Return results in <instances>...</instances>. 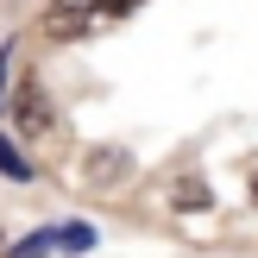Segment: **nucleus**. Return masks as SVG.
<instances>
[{
  "instance_id": "1",
  "label": "nucleus",
  "mask_w": 258,
  "mask_h": 258,
  "mask_svg": "<svg viewBox=\"0 0 258 258\" xmlns=\"http://www.w3.org/2000/svg\"><path fill=\"white\" fill-rule=\"evenodd\" d=\"M0 176H13V183H25V176H32V164H25L19 151L7 145V139H0Z\"/></svg>"
},
{
  "instance_id": "2",
  "label": "nucleus",
  "mask_w": 258,
  "mask_h": 258,
  "mask_svg": "<svg viewBox=\"0 0 258 258\" xmlns=\"http://www.w3.org/2000/svg\"><path fill=\"white\" fill-rule=\"evenodd\" d=\"M176 208H208V189L202 183H176Z\"/></svg>"
},
{
  "instance_id": "3",
  "label": "nucleus",
  "mask_w": 258,
  "mask_h": 258,
  "mask_svg": "<svg viewBox=\"0 0 258 258\" xmlns=\"http://www.w3.org/2000/svg\"><path fill=\"white\" fill-rule=\"evenodd\" d=\"M44 246H50V239H44V233H38V239H25V246H19V252H13V258H38V252H44Z\"/></svg>"
},
{
  "instance_id": "4",
  "label": "nucleus",
  "mask_w": 258,
  "mask_h": 258,
  "mask_svg": "<svg viewBox=\"0 0 258 258\" xmlns=\"http://www.w3.org/2000/svg\"><path fill=\"white\" fill-rule=\"evenodd\" d=\"M126 7H139V0H95V13H126Z\"/></svg>"
}]
</instances>
